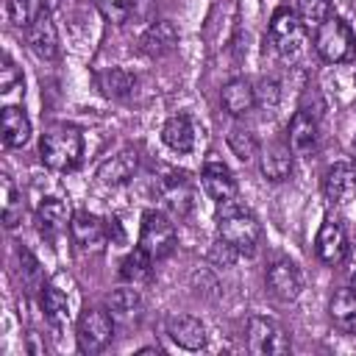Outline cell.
<instances>
[{"label": "cell", "instance_id": "6", "mask_svg": "<svg viewBox=\"0 0 356 356\" xmlns=\"http://www.w3.org/2000/svg\"><path fill=\"white\" fill-rule=\"evenodd\" d=\"M270 42L284 58H295L306 50V25L298 11L278 8L270 19Z\"/></svg>", "mask_w": 356, "mask_h": 356}, {"label": "cell", "instance_id": "19", "mask_svg": "<svg viewBox=\"0 0 356 356\" xmlns=\"http://www.w3.org/2000/svg\"><path fill=\"white\" fill-rule=\"evenodd\" d=\"M328 317L339 331H345V334L356 331V286H342L331 295Z\"/></svg>", "mask_w": 356, "mask_h": 356}, {"label": "cell", "instance_id": "4", "mask_svg": "<svg viewBox=\"0 0 356 356\" xmlns=\"http://www.w3.org/2000/svg\"><path fill=\"white\" fill-rule=\"evenodd\" d=\"M114 337V314L97 306H89L81 312L78 323H75V339L81 353H100Z\"/></svg>", "mask_w": 356, "mask_h": 356}, {"label": "cell", "instance_id": "3", "mask_svg": "<svg viewBox=\"0 0 356 356\" xmlns=\"http://www.w3.org/2000/svg\"><path fill=\"white\" fill-rule=\"evenodd\" d=\"M314 50L323 61L328 64H342V61H350L353 53H356V39H353V31L348 28L345 19L339 17H328L323 25H317V33H314Z\"/></svg>", "mask_w": 356, "mask_h": 356}, {"label": "cell", "instance_id": "27", "mask_svg": "<svg viewBox=\"0 0 356 356\" xmlns=\"http://www.w3.org/2000/svg\"><path fill=\"white\" fill-rule=\"evenodd\" d=\"M42 309H44V314H47V320H50L53 325H61V323L67 320V314H70L67 295H64L58 286L47 284L44 292H42Z\"/></svg>", "mask_w": 356, "mask_h": 356}, {"label": "cell", "instance_id": "36", "mask_svg": "<svg viewBox=\"0 0 356 356\" xmlns=\"http://www.w3.org/2000/svg\"><path fill=\"white\" fill-rule=\"evenodd\" d=\"M22 6H25L28 19H33V17H39V14H50V11L58 6V0H22ZM28 25H31V22H28Z\"/></svg>", "mask_w": 356, "mask_h": 356}, {"label": "cell", "instance_id": "1", "mask_svg": "<svg viewBox=\"0 0 356 356\" xmlns=\"http://www.w3.org/2000/svg\"><path fill=\"white\" fill-rule=\"evenodd\" d=\"M217 239L236 250V256H253L261 239V222L236 200L217 203Z\"/></svg>", "mask_w": 356, "mask_h": 356}, {"label": "cell", "instance_id": "32", "mask_svg": "<svg viewBox=\"0 0 356 356\" xmlns=\"http://www.w3.org/2000/svg\"><path fill=\"white\" fill-rule=\"evenodd\" d=\"M134 3H136V0H95L97 11H100L108 22H114V25L125 22V19L134 14Z\"/></svg>", "mask_w": 356, "mask_h": 356}, {"label": "cell", "instance_id": "14", "mask_svg": "<svg viewBox=\"0 0 356 356\" xmlns=\"http://www.w3.org/2000/svg\"><path fill=\"white\" fill-rule=\"evenodd\" d=\"M200 184L214 203H225L236 197V181L222 161H206L200 172Z\"/></svg>", "mask_w": 356, "mask_h": 356}, {"label": "cell", "instance_id": "37", "mask_svg": "<svg viewBox=\"0 0 356 356\" xmlns=\"http://www.w3.org/2000/svg\"><path fill=\"white\" fill-rule=\"evenodd\" d=\"M150 353H161V348H142L139 356H150Z\"/></svg>", "mask_w": 356, "mask_h": 356}, {"label": "cell", "instance_id": "22", "mask_svg": "<svg viewBox=\"0 0 356 356\" xmlns=\"http://www.w3.org/2000/svg\"><path fill=\"white\" fill-rule=\"evenodd\" d=\"M161 139H164V145H167L170 150H175V153H189V150L195 147V125H192V120H189L186 114L170 117V120L164 122V128H161Z\"/></svg>", "mask_w": 356, "mask_h": 356}, {"label": "cell", "instance_id": "30", "mask_svg": "<svg viewBox=\"0 0 356 356\" xmlns=\"http://www.w3.org/2000/svg\"><path fill=\"white\" fill-rule=\"evenodd\" d=\"M164 197H167V203L178 211V214H184L186 209H189V203H192V192L186 189V175H170V181H164Z\"/></svg>", "mask_w": 356, "mask_h": 356}, {"label": "cell", "instance_id": "34", "mask_svg": "<svg viewBox=\"0 0 356 356\" xmlns=\"http://www.w3.org/2000/svg\"><path fill=\"white\" fill-rule=\"evenodd\" d=\"M256 103L264 106L267 111H273L278 106V83L275 81H261L256 89Z\"/></svg>", "mask_w": 356, "mask_h": 356}, {"label": "cell", "instance_id": "33", "mask_svg": "<svg viewBox=\"0 0 356 356\" xmlns=\"http://www.w3.org/2000/svg\"><path fill=\"white\" fill-rule=\"evenodd\" d=\"M19 86H22V75H19V70H17L11 61H6L3 70H0V95H11V92L19 89Z\"/></svg>", "mask_w": 356, "mask_h": 356}, {"label": "cell", "instance_id": "20", "mask_svg": "<svg viewBox=\"0 0 356 356\" xmlns=\"http://www.w3.org/2000/svg\"><path fill=\"white\" fill-rule=\"evenodd\" d=\"M0 136L6 147H22L31 139V120L19 106H6L0 114Z\"/></svg>", "mask_w": 356, "mask_h": 356}, {"label": "cell", "instance_id": "28", "mask_svg": "<svg viewBox=\"0 0 356 356\" xmlns=\"http://www.w3.org/2000/svg\"><path fill=\"white\" fill-rule=\"evenodd\" d=\"M0 186H3V222H6V228H17L22 222V200L14 189V184L8 181V175L0 178Z\"/></svg>", "mask_w": 356, "mask_h": 356}, {"label": "cell", "instance_id": "7", "mask_svg": "<svg viewBox=\"0 0 356 356\" xmlns=\"http://www.w3.org/2000/svg\"><path fill=\"white\" fill-rule=\"evenodd\" d=\"M248 348L256 356H284L292 350L289 334L270 317H250L248 320Z\"/></svg>", "mask_w": 356, "mask_h": 356}, {"label": "cell", "instance_id": "26", "mask_svg": "<svg viewBox=\"0 0 356 356\" xmlns=\"http://www.w3.org/2000/svg\"><path fill=\"white\" fill-rule=\"evenodd\" d=\"M228 147H231L234 156H236L239 161H245V164L253 161V159L259 156V150H261V147H259V139H256L248 128H239V125L228 131Z\"/></svg>", "mask_w": 356, "mask_h": 356}, {"label": "cell", "instance_id": "8", "mask_svg": "<svg viewBox=\"0 0 356 356\" xmlns=\"http://www.w3.org/2000/svg\"><path fill=\"white\" fill-rule=\"evenodd\" d=\"M264 281H267L270 295L278 298V300H284V303L295 300V298L300 295V289H303L300 270H298V264L289 261V259H275V261H270Z\"/></svg>", "mask_w": 356, "mask_h": 356}, {"label": "cell", "instance_id": "39", "mask_svg": "<svg viewBox=\"0 0 356 356\" xmlns=\"http://www.w3.org/2000/svg\"><path fill=\"white\" fill-rule=\"evenodd\" d=\"M353 197H356V195H353Z\"/></svg>", "mask_w": 356, "mask_h": 356}, {"label": "cell", "instance_id": "16", "mask_svg": "<svg viewBox=\"0 0 356 356\" xmlns=\"http://www.w3.org/2000/svg\"><path fill=\"white\" fill-rule=\"evenodd\" d=\"M167 334L184 350H200L206 345V328L192 314H172L167 320Z\"/></svg>", "mask_w": 356, "mask_h": 356}, {"label": "cell", "instance_id": "31", "mask_svg": "<svg viewBox=\"0 0 356 356\" xmlns=\"http://www.w3.org/2000/svg\"><path fill=\"white\" fill-rule=\"evenodd\" d=\"M298 17L306 28H317L331 17V0H298Z\"/></svg>", "mask_w": 356, "mask_h": 356}, {"label": "cell", "instance_id": "15", "mask_svg": "<svg viewBox=\"0 0 356 356\" xmlns=\"http://www.w3.org/2000/svg\"><path fill=\"white\" fill-rule=\"evenodd\" d=\"M175 44H178V31H175V25H172L170 19H156V22H150L147 31H145L142 39H139L142 53L150 56V58H161V56L172 53Z\"/></svg>", "mask_w": 356, "mask_h": 356}, {"label": "cell", "instance_id": "12", "mask_svg": "<svg viewBox=\"0 0 356 356\" xmlns=\"http://www.w3.org/2000/svg\"><path fill=\"white\" fill-rule=\"evenodd\" d=\"M70 234H72V239L81 250H100L106 245L108 225L100 217L89 214V211H78L70 220Z\"/></svg>", "mask_w": 356, "mask_h": 356}, {"label": "cell", "instance_id": "9", "mask_svg": "<svg viewBox=\"0 0 356 356\" xmlns=\"http://www.w3.org/2000/svg\"><path fill=\"white\" fill-rule=\"evenodd\" d=\"M314 250H317V259L328 267H337L345 253H348V236H345V228L339 220L334 217H325L320 231H317V242H314Z\"/></svg>", "mask_w": 356, "mask_h": 356}, {"label": "cell", "instance_id": "25", "mask_svg": "<svg viewBox=\"0 0 356 356\" xmlns=\"http://www.w3.org/2000/svg\"><path fill=\"white\" fill-rule=\"evenodd\" d=\"M108 312L114 314V320H134L139 317L142 312V295L134 289V286H122V289H114L108 295Z\"/></svg>", "mask_w": 356, "mask_h": 356}, {"label": "cell", "instance_id": "38", "mask_svg": "<svg viewBox=\"0 0 356 356\" xmlns=\"http://www.w3.org/2000/svg\"><path fill=\"white\" fill-rule=\"evenodd\" d=\"M353 161H356V139H353Z\"/></svg>", "mask_w": 356, "mask_h": 356}, {"label": "cell", "instance_id": "21", "mask_svg": "<svg viewBox=\"0 0 356 356\" xmlns=\"http://www.w3.org/2000/svg\"><path fill=\"white\" fill-rule=\"evenodd\" d=\"M136 172V150H120L117 156L106 159L100 167H97V178L100 184H108V186H120L125 184L131 175Z\"/></svg>", "mask_w": 356, "mask_h": 356}, {"label": "cell", "instance_id": "10", "mask_svg": "<svg viewBox=\"0 0 356 356\" xmlns=\"http://www.w3.org/2000/svg\"><path fill=\"white\" fill-rule=\"evenodd\" d=\"M323 195H325L328 203H337V206L348 203L356 195V170H353V164H348V161L331 164L323 175Z\"/></svg>", "mask_w": 356, "mask_h": 356}, {"label": "cell", "instance_id": "24", "mask_svg": "<svg viewBox=\"0 0 356 356\" xmlns=\"http://www.w3.org/2000/svg\"><path fill=\"white\" fill-rule=\"evenodd\" d=\"M153 256L147 253V250H142V248H134L125 259H122V264H120V278L122 281H128V284H145L150 275H153Z\"/></svg>", "mask_w": 356, "mask_h": 356}, {"label": "cell", "instance_id": "5", "mask_svg": "<svg viewBox=\"0 0 356 356\" xmlns=\"http://www.w3.org/2000/svg\"><path fill=\"white\" fill-rule=\"evenodd\" d=\"M175 242H178L175 225L167 214H161L156 209L142 214V228H139V248L142 250H147L156 261H161L175 250Z\"/></svg>", "mask_w": 356, "mask_h": 356}, {"label": "cell", "instance_id": "13", "mask_svg": "<svg viewBox=\"0 0 356 356\" xmlns=\"http://www.w3.org/2000/svg\"><path fill=\"white\" fill-rule=\"evenodd\" d=\"M25 39L31 44V50L44 58V61H53L58 56V33H56V25L50 19V14H39L31 19V25L25 28Z\"/></svg>", "mask_w": 356, "mask_h": 356}, {"label": "cell", "instance_id": "23", "mask_svg": "<svg viewBox=\"0 0 356 356\" xmlns=\"http://www.w3.org/2000/svg\"><path fill=\"white\" fill-rule=\"evenodd\" d=\"M36 220H39L42 234H50V236H53V234L64 231L72 217H70V206H67L61 197H44V200L39 203Z\"/></svg>", "mask_w": 356, "mask_h": 356}, {"label": "cell", "instance_id": "2", "mask_svg": "<svg viewBox=\"0 0 356 356\" xmlns=\"http://www.w3.org/2000/svg\"><path fill=\"white\" fill-rule=\"evenodd\" d=\"M39 156L42 164L56 170V172H70L78 167L83 156V136L75 125H53L42 134L39 142Z\"/></svg>", "mask_w": 356, "mask_h": 356}, {"label": "cell", "instance_id": "11", "mask_svg": "<svg viewBox=\"0 0 356 356\" xmlns=\"http://www.w3.org/2000/svg\"><path fill=\"white\" fill-rule=\"evenodd\" d=\"M317 139H320V128L317 120L309 111H295L286 128V145L295 156H312L317 150Z\"/></svg>", "mask_w": 356, "mask_h": 356}, {"label": "cell", "instance_id": "18", "mask_svg": "<svg viewBox=\"0 0 356 356\" xmlns=\"http://www.w3.org/2000/svg\"><path fill=\"white\" fill-rule=\"evenodd\" d=\"M292 156L295 153L289 150V145H281V142L267 145L264 150H259L261 175L267 181H284V178H289V172H292Z\"/></svg>", "mask_w": 356, "mask_h": 356}, {"label": "cell", "instance_id": "17", "mask_svg": "<svg viewBox=\"0 0 356 356\" xmlns=\"http://www.w3.org/2000/svg\"><path fill=\"white\" fill-rule=\"evenodd\" d=\"M220 103H222V108L231 117H242V114L253 111V106H256V89H253V83L248 78H231L222 86V92H220Z\"/></svg>", "mask_w": 356, "mask_h": 356}, {"label": "cell", "instance_id": "29", "mask_svg": "<svg viewBox=\"0 0 356 356\" xmlns=\"http://www.w3.org/2000/svg\"><path fill=\"white\" fill-rule=\"evenodd\" d=\"M97 83H100L103 95H108V97H125V95L134 89V78H131L125 70H120V67L103 72V75L97 78Z\"/></svg>", "mask_w": 356, "mask_h": 356}, {"label": "cell", "instance_id": "35", "mask_svg": "<svg viewBox=\"0 0 356 356\" xmlns=\"http://www.w3.org/2000/svg\"><path fill=\"white\" fill-rule=\"evenodd\" d=\"M209 259H211L214 264H220V267H231V264L236 261V250H234V248H228L225 242H220V239H217V245L211 248Z\"/></svg>", "mask_w": 356, "mask_h": 356}]
</instances>
